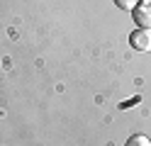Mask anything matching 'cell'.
<instances>
[{"label": "cell", "instance_id": "cell-1", "mask_svg": "<svg viewBox=\"0 0 151 146\" xmlns=\"http://www.w3.org/2000/svg\"><path fill=\"white\" fill-rule=\"evenodd\" d=\"M129 44L137 51H151V29H134L129 37Z\"/></svg>", "mask_w": 151, "mask_h": 146}, {"label": "cell", "instance_id": "cell-2", "mask_svg": "<svg viewBox=\"0 0 151 146\" xmlns=\"http://www.w3.org/2000/svg\"><path fill=\"white\" fill-rule=\"evenodd\" d=\"M132 12H134V22L139 29H151V3H141Z\"/></svg>", "mask_w": 151, "mask_h": 146}, {"label": "cell", "instance_id": "cell-3", "mask_svg": "<svg viewBox=\"0 0 151 146\" xmlns=\"http://www.w3.org/2000/svg\"><path fill=\"white\" fill-rule=\"evenodd\" d=\"M124 146H151V141L146 139L144 134H134V136H129V139H127Z\"/></svg>", "mask_w": 151, "mask_h": 146}, {"label": "cell", "instance_id": "cell-4", "mask_svg": "<svg viewBox=\"0 0 151 146\" xmlns=\"http://www.w3.org/2000/svg\"><path fill=\"white\" fill-rule=\"evenodd\" d=\"M115 5L119 10H124V12H132V10L139 5V0H115Z\"/></svg>", "mask_w": 151, "mask_h": 146}, {"label": "cell", "instance_id": "cell-5", "mask_svg": "<svg viewBox=\"0 0 151 146\" xmlns=\"http://www.w3.org/2000/svg\"><path fill=\"white\" fill-rule=\"evenodd\" d=\"M144 3H149V0H144Z\"/></svg>", "mask_w": 151, "mask_h": 146}]
</instances>
